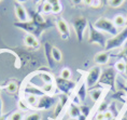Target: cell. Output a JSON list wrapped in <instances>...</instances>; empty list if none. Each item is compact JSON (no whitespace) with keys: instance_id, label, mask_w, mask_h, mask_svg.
Here are the masks:
<instances>
[{"instance_id":"1","label":"cell","mask_w":127,"mask_h":120,"mask_svg":"<svg viewBox=\"0 0 127 120\" xmlns=\"http://www.w3.org/2000/svg\"><path fill=\"white\" fill-rule=\"evenodd\" d=\"M30 16H31V18L29 21L15 22L14 26L27 31V34L32 35V36H34L36 38H39L41 36V34H42L45 29L54 26V24H52V22L50 20L45 21L40 15L39 12H37V11H31Z\"/></svg>"},{"instance_id":"2","label":"cell","mask_w":127,"mask_h":120,"mask_svg":"<svg viewBox=\"0 0 127 120\" xmlns=\"http://www.w3.org/2000/svg\"><path fill=\"white\" fill-rule=\"evenodd\" d=\"M93 25H94V27L99 31H103V33L112 35L113 37L116 36V35L120 33L119 28L114 25L113 21H111L107 17H99Z\"/></svg>"},{"instance_id":"3","label":"cell","mask_w":127,"mask_h":120,"mask_svg":"<svg viewBox=\"0 0 127 120\" xmlns=\"http://www.w3.org/2000/svg\"><path fill=\"white\" fill-rule=\"evenodd\" d=\"M126 40H127V26L124 27L116 36L108 39L107 45L104 47V50L108 52V51H111V50H114V49H119L125 43Z\"/></svg>"},{"instance_id":"4","label":"cell","mask_w":127,"mask_h":120,"mask_svg":"<svg viewBox=\"0 0 127 120\" xmlns=\"http://www.w3.org/2000/svg\"><path fill=\"white\" fill-rule=\"evenodd\" d=\"M107 41L108 39L101 31L96 29L93 24H88V42L91 45H99L100 47L104 48L107 45Z\"/></svg>"},{"instance_id":"5","label":"cell","mask_w":127,"mask_h":120,"mask_svg":"<svg viewBox=\"0 0 127 120\" xmlns=\"http://www.w3.org/2000/svg\"><path fill=\"white\" fill-rule=\"evenodd\" d=\"M88 24L90 23H88L87 18L84 16H78L72 21V25H73V28L75 31V36H77V39L80 43L83 41L84 34H85V30H86V27L88 26Z\"/></svg>"},{"instance_id":"6","label":"cell","mask_w":127,"mask_h":120,"mask_svg":"<svg viewBox=\"0 0 127 120\" xmlns=\"http://www.w3.org/2000/svg\"><path fill=\"white\" fill-rule=\"evenodd\" d=\"M115 78H116V74L115 70L113 68H108L106 70H103L101 72L100 79H99V84H103V86H108L110 87L113 91L114 89V84H115Z\"/></svg>"},{"instance_id":"7","label":"cell","mask_w":127,"mask_h":120,"mask_svg":"<svg viewBox=\"0 0 127 120\" xmlns=\"http://www.w3.org/2000/svg\"><path fill=\"white\" fill-rule=\"evenodd\" d=\"M101 72H102V69H101L99 65H96L91 68V70L87 72V77H86L87 88H93L94 86H96V84L99 82Z\"/></svg>"},{"instance_id":"8","label":"cell","mask_w":127,"mask_h":120,"mask_svg":"<svg viewBox=\"0 0 127 120\" xmlns=\"http://www.w3.org/2000/svg\"><path fill=\"white\" fill-rule=\"evenodd\" d=\"M75 82L72 80H66V79H63V78H57L55 79V87L58 89L62 94H67L70 93L72 90L75 88Z\"/></svg>"},{"instance_id":"9","label":"cell","mask_w":127,"mask_h":120,"mask_svg":"<svg viewBox=\"0 0 127 120\" xmlns=\"http://www.w3.org/2000/svg\"><path fill=\"white\" fill-rule=\"evenodd\" d=\"M56 27H57V29H58L60 37H62L63 40H68L69 38H70V30H69L68 24L65 20H63V18H60V17L57 18Z\"/></svg>"},{"instance_id":"10","label":"cell","mask_w":127,"mask_h":120,"mask_svg":"<svg viewBox=\"0 0 127 120\" xmlns=\"http://www.w3.org/2000/svg\"><path fill=\"white\" fill-rule=\"evenodd\" d=\"M55 103V99L52 96H49V95H43V96H40L39 101H38V104L36 106V109H42V110H47L50 109L51 107L54 105Z\"/></svg>"},{"instance_id":"11","label":"cell","mask_w":127,"mask_h":120,"mask_svg":"<svg viewBox=\"0 0 127 120\" xmlns=\"http://www.w3.org/2000/svg\"><path fill=\"white\" fill-rule=\"evenodd\" d=\"M68 100H69V97H68L67 94H60L59 101H58V103H57L56 108L54 110V114H53V119H57L60 116V114L63 113V110L65 109L66 105H67Z\"/></svg>"},{"instance_id":"12","label":"cell","mask_w":127,"mask_h":120,"mask_svg":"<svg viewBox=\"0 0 127 120\" xmlns=\"http://www.w3.org/2000/svg\"><path fill=\"white\" fill-rule=\"evenodd\" d=\"M14 9H15V15H16L18 22H26L28 21V13L25 10V8L18 2L14 3Z\"/></svg>"},{"instance_id":"13","label":"cell","mask_w":127,"mask_h":120,"mask_svg":"<svg viewBox=\"0 0 127 120\" xmlns=\"http://www.w3.org/2000/svg\"><path fill=\"white\" fill-rule=\"evenodd\" d=\"M24 43L25 46L28 47V48H33V49H39L40 47V42L38 40V38H36L34 36L30 34H27L24 38Z\"/></svg>"},{"instance_id":"14","label":"cell","mask_w":127,"mask_h":120,"mask_svg":"<svg viewBox=\"0 0 127 120\" xmlns=\"http://www.w3.org/2000/svg\"><path fill=\"white\" fill-rule=\"evenodd\" d=\"M109 53H108L107 51H102V52H99L97 53L96 55H95V63L98 65H106L108 64V62H109Z\"/></svg>"},{"instance_id":"15","label":"cell","mask_w":127,"mask_h":120,"mask_svg":"<svg viewBox=\"0 0 127 120\" xmlns=\"http://www.w3.org/2000/svg\"><path fill=\"white\" fill-rule=\"evenodd\" d=\"M52 49H53V47L51 46L49 42L44 43V53H45L47 63H49V65L51 66V68H54V62L55 61L53 60V56H52Z\"/></svg>"},{"instance_id":"16","label":"cell","mask_w":127,"mask_h":120,"mask_svg":"<svg viewBox=\"0 0 127 120\" xmlns=\"http://www.w3.org/2000/svg\"><path fill=\"white\" fill-rule=\"evenodd\" d=\"M86 95H87V86H86V82H83L81 83L80 88L78 89V92H77V96L79 97L80 102H84L85 99H86Z\"/></svg>"},{"instance_id":"17","label":"cell","mask_w":127,"mask_h":120,"mask_svg":"<svg viewBox=\"0 0 127 120\" xmlns=\"http://www.w3.org/2000/svg\"><path fill=\"white\" fill-rule=\"evenodd\" d=\"M50 2V4L52 5V13L53 14H59L63 10L62 3H60V0H47Z\"/></svg>"},{"instance_id":"18","label":"cell","mask_w":127,"mask_h":120,"mask_svg":"<svg viewBox=\"0 0 127 120\" xmlns=\"http://www.w3.org/2000/svg\"><path fill=\"white\" fill-rule=\"evenodd\" d=\"M81 115V109L80 107L77 106L74 103H71L70 104V107H69V116L71 118H78L79 116Z\"/></svg>"},{"instance_id":"19","label":"cell","mask_w":127,"mask_h":120,"mask_svg":"<svg viewBox=\"0 0 127 120\" xmlns=\"http://www.w3.org/2000/svg\"><path fill=\"white\" fill-rule=\"evenodd\" d=\"M113 23L114 25L119 28V27H126V17L122 14H117L115 17L113 18Z\"/></svg>"},{"instance_id":"20","label":"cell","mask_w":127,"mask_h":120,"mask_svg":"<svg viewBox=\"0 0 127 120\" xmlns=\"http://www.w3.org/2000/svg\"><path fill=\"white\" fill-rule=\"evenodd\" d=\"M40 79L43 81V83H54V78L52 75L47 74V72H40L39 74Z\"/></svg>"},{"instance_id":"21","label":"cell","mask_w":127,"mask_h":120,"mask_svg":"<svg viewBox=\"0 0 127 120\" xmlns=\"http://www.w3.org/2000/svg\"><path fill=\"white\" fill-rule=\"evenodd\" d=\"M52 56H53V60L57 63L62 62L63 60V55H62V52H60L59 49H57L56 47H53L52 49Z\"/></svg>"},{"instance_id":"22","label":"cell","mask_w":127,"mask_h":120,"mask_svg":"<svg viewBox=\"0 0 127 120\" xmlns=\"http://www.w3.org/2000/svg\"><path fill=\"white\" fill-rule=\"evenodd\" d=\"M101 94H102V90H101V89H96V90H92V91H90L91 99L93 100L94 102H97V101L100 99Z\"/></svg>"},{"instance_id":"23","label":"cell","mask_w":127,"mask_h":120,"mask_svg":"<svg viewBox=\"0 0 127 120\" xmlns=\"http://www.w3.org/2000/svg\"><path fill=\"white\" fill-rule=\"evenodd\" d=\"M38 97L36 95H31V94H29V95L27 96V99H26V103H27V105H29L31 107H34L36 108V106H37V104H38Z\"/></svg>"},{"instance_id":"24","label":"cell","mask_w":127,"mask_h":120,"mask_svg":"<svg viewBox=\"0 0 127 120\" xmlns=\"http://www.w3.org/2000/svg\"><path fill=\"white\" fill-rule=\"evenodd\" d=\"M40 7H41L40 10L42 11V13H44V14L52 13V5L50 4V2L47 1V0H46L45 2H43L42 5H40Z\"/></svg>"},{"instance_id":"25","label":"cell","mask_w":127,"mask_h":120,"mask_svg":"<svg viewBox=\"0 0 127 120\" xmlns=\"http://www.w3.org/2000/svg\"><path fill=\"white\" fill-rule=\"evenodd\" d=\"M54 88H55V84L54 83H44L42 88H41V90H42L44 93H53Z\"/></svg>"},{"instance_id":"26","label":"cell","mask_w":127,"mask_h":120,"mask_svg":"<svg viewBox=\"0 0 127 120\" xmlns=\"http://www.w3.org/2000/svg\"><path fill=\"white\" fill-rule=\"evenodd\" d=\"M125 68H126V62H124L123 60H120L119 62L115 63V69L120 72H125Z\"/></svg>"},{"instance_id":"27","label":"cell","mask_w":127,"mask_h":120,"mask_svg":"<svg viewBox=\"0 0 127 120\" xmlns=\"http://www.w3.org/2000/svg\"><path fill=\"white\" fill-rule=\"evenodd\" d=\"M17 89H18V87H17V84L15 82H10V83H8L7 87H5V90H7L9 93H11V94L16 93Z\"/></svg>"},{"instance_id":"28","label":"cell","mask_w":127,"mask_h":120,"mask_svg":"<svg viewBox=\"0 0 127 120\" xmlns=\"http://www.w3.org/2000/svg\"><path fill=\"white\" fill-rule=\"evenodd\" d=\"M125 0H108V5L110 8H119L121 7Z\"/></svg>"},{"instance_id":"29","label":"cell","mask_w":127,"mask_h":120,"mask_svg":"<svg viewBox=\"0 0 127 120\" xmlns=\"http://www.w3.org/2000/svg\"><path fill=\"white\" fill-rule=\"evenodd\" d=\"M60 78L66 79V80H70V78H71V71H70V69H68V68L62 69V71H60Z\"/></svg>"},{"instance_id":"30","label":"cell","mask_w":127,"mask_h":120,"mask_svg":"<svg viewBox=\"0 0 127 120\" xmlns=\"http://www.w3.org/2000/svg\"><path fill=\"white\" fill-rule=\"evenodd\" d=\"M41 119H42V116L39 113H32L30 115L26 116V118H25V120H41Z\"/></svg>"},{"instance_id":"31","label":"cell","mask_w":127,"mask_h":120,"mask_svg":"<svg viewBox=\"0 0 127 120\" xmlns=\"http://www.w3.org/2000/svg\"><path fill=\"white\" fill-rule=\"evenodd\" d=\"M108 103L106 102V101H103L102 103L99 105V107H98V113H106L108 110Z\"/></svg>"},{"instance_id":"32","label":"cell","mask_w":127,"mask_h":120,"mask_svg":"<svg viewBox=\"0 0 127 120\" xmlns=\"http://www.w3.org/2000/svg\"><path fill=\"white\" fill-rule=\"evenodd\" d=\"M10 120H23V114L20 112L13 113L12 116L10 117Z\"/></svg>"},{"instance_id":"33","label":"cell","mask_w":127,"mask_h":120,"mask_svg":"<svg viewBox=\"0 0 127 120\" xmlns=\"http://www.w3.org/2000/svg\"><path fill=\"white\" fill-rule=\"evenodd\" d=\"M80 109H81V114H82V115H85L86 117L90 115V113H91V108H90V107H87V106H81Z\"/></svg>"},{"instance_id":"34","label":"cell","mask_w":127,"mask_h":120,"mask_svg":"<svg viewBox=\"0 0 127 120\" xmlns=\"http://www.w3.org/2000/svg\"><path fill=\"white\" fill-rule=\"evenodd\" d=\"M119 56H120V58H124L123 60H126L127 59V47H125V48H124L122 51L119 53Z\"/></svg>"},{"instance_id":"35","label":"cell","mask_w":127,"mask_h":120,"mask_svg":"<svg viewBox=\"0 0 127 120\" xmlns=\"http://www.w3.org/2000/svg\"><path fill=\"white\" fill-rule=\"evenodd\" d=\"M104 118L106 120H112L113 119V114L111 110H107L106 113H104Z\"/></svg>"},{"instance_id":"36","label":"cell","mask_w":127,"mask_h":120,"mask_svg":"<svg viewBox=\"0 0 127 120\" xmlns=\"http://www.w3.org/2000/svg\"><path fill=\"white\" fill-rule=\"evenodd\" d=\"M95 118H96V120H106V118H104V113H97Z\"/></svg>"},{"instance_id":"37","label":"cell","mask_w":127,"mask_h":120,"mask_svg":"<svg viewBox=\"0 0 127 120\" xmlns=\"http://www.w3.org/2000/svg\"><path fill=\"white\" fill-rule=\"evenodd\" d=\"M24 102L23 101H20V104H18V105H20V108L21 109H23V110H25V109H28V107H27V105H26V102H25V104H23Z\"/></svg>"},{"instance_id":"38","label":"cell","mask_w":127,"mask_h":120,"mask_svg":"<svg viewBox=\"0 0 127 120\" xmlns=\"http://www.w3.org/2000/svg\"><path fill=\"white\" fill-rule=\"evenodd\" d=\"M94 1L95 0H82V2H83L84 4H86V5H93V3H94Z\"/></svg>"},{"instance_id":"39","label":"cell","mask_w":127,"mask_h":120,"mask_svg":"<svg viewBox=\"0 0 127 120\" xmlns=\"http://www.w3.org/2000/svg\"><path fill=\"white\" fill-rule=\"evenodd\" d=\"M10 116V114H5V115H1L0 116V120H7Z\"/></svg>"},{"instance_id":"40","label":"cell","mask_w":127,"mask_h":120,"mask_svg":"<svg viewBox=\"0 0 127 120\" xmlns=\"http://www.w3.org/2000/svg\"><path fill=\"white\" fill-rule=\"evenodd\" d=\"M86 118H87L86 116H85V115H82V114H81V115L77 118V120H86Z\"/></svg>"},{"instance_id":"41","label":"cell","mask_w":127,"mask_h":120,"mask_svg":"<svg viewBox=\"0 0 127 120\" xmlns=\"http://www.w3.org/2000/svg\"><path fill=\"white\" fill-rule=\"evenodd\" d=\"M2 108H3V104H2V100L0 97V116L2 115Z\"/></svg>"},{"instance_id":"42","label":"cell","mask_w":127,"mask_h":120,"mask_svg":"<svg viewBox=\"0 0 127 120\" xmlns=\"http://www.w3.org/2000/svg\"><path fill=\"white\" fill-rule=\"evenodd\" d=\"M28 1V0H15V2H18V3H26V2Z\"/></svg>"},{"instance_id":"43","label":"cell","mask_w":127,"mask_h":120,"mask_svg":"<svg viewBox=\"0 0 127 120\" xmlns=\"http://www.w3.org/2000/svg\"><path fill=\"white\" fill-rule=\"evenodd\" d=\"M41 1H42V2H45V1H46V0H32V2H33V3H34V4L39 3V2H41Z\"/></svg>"},{"instance_id":"44","label":"cell","mask_w":127,"mask_h":120,"mask_svg":"<svg viewBox=\"0 0 127 120\" xmlns=\"http://www.w3.org/2000/svg\"><path fill=\"white\" fill-rule=\"evenodd\" d=\"M100 1L103 5H108V0H100Z\"/></svg>"},{"instance_id":"45","label":"cell","mask_w":127,"mask_h":120,"mask_svg":"<svg viewBox=\"0 0 127 120\" xmlns=\"http://www.w3.org/2000/svg\"><path fill=\"white\" fill-rule=\"evenodd\" d=\"M72 1H73L74 4H79V3H80V2L82 1V0H72Z\"/></svg>"},{"instance_id":"46","label":"cell","mask_w":127,"mask_h":120,"mask_svg":"<svg viewBox=\"0 0 127 120\" xmlns=\"http://www.w3.org/2000/svg\"><path fill=\"white\" fill-rule=\"evenodd\" d=\"M119 88H121V89H123V90H125L126 92H127V87H122V86H119Z\"/></svg>"},{"instance_id":"47","label":"cell","mask_w":127,"mask_h":120,"mask_svg":"<svg viewBox=\"0 0 127 120\" xmlns=\"http://www.w3.org/2000/svg\"><path fill=\"white\" fill-rule=\"evenodd\" d=\"M126 61V68H125V72H126V76H127V59L125 60Z\"/></svg>"},{"instance_id":"48","label":"cell","mask_w":127,"mask_h":120,"mask_svg":"<svg viewBox=\"0 0 127 120\" xmlns=\"http://www.w3.org/2000/svg\"><path fill=\"white\" fill-rule=\"evenodd\" d=\"M69 120H77V119H73V118H72V119H69Z\"/></svg>"},{"instance_id":"49","label":"cell","mask_w":127,"mask_h":120,"mask_svg":"<svg viewBox=\"0 0 127 120\" xmlns=\"http://www.w3.org/2000/svg\"><path fill=\"white\" fill-rule=\"evenodd\" d=\"M126 26H127V17H126Z\"/></svg>"},{"instance_id":"50","label":"cell","mask_w":127,"mask_h":120,"mask_svg":"<svg viewBox=\"0 0 127 120\" xmlns=\"http://www.w3.org/2000/svg\"><path fill=\"white\" fill-rule=\"evenodd\" d=\"M1 1H3V0H0V2H1Z\"/></svg>"}]
</instances>
